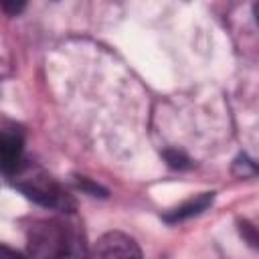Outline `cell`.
<instances>
[{
  "mask_svg": "<svg viewBox=\"0 0 259 259\" xmlns=\"http://www.w3.org/2000/svg\"><path fill=\"white\" fill-rule=\"evenodd\" d=\"M2 8H4V12L8 14V16H16V14H20L22 10H24V2H10V0H6L4 4H2Z\"/></svg>",
  "mask_w": 259,
  "mask_h": 259,
  "instance_id": "30bf717a",
  "label": "cell"
},
{
  "mask_svg": "<svg viewBox=\"0 0 259 259\" xmlns=\"http://www.w3.org/2000/svg\"><path fill=\"white\" fill-rule=\"evenodd\" d=\"M6 180L20 194H24L28 200L36 202L38 206L57 210L61 214H73V210H75V198L45 168H40L32 162H22L20 168Z\"/></svg>",
  "mask_w": 259,
  "mask_h": 259,
  "instance_id": "7a4b0ae2",
  "label": "cell"
},
{
  "mask_svg": "<svg viewBox=\"0 0 259 259\" xmlns=\"http://www.w3.org/2000/svg\"><path fill=\"white\" fill-rule=\"evenodd\" d=\"M26 251L28 259H89L83 229L71 214L30 221Z\"/></svg>",
  "mask_w": 259,
  "mask_h": 259,
  "instance_id": "6da1fadb",
  "label": "cell"
},
{
  "mask_svg": "<svg viewBox=\"0 0 259 259\" xmlns=\"http://www.w3.org/2000/svg\"><path fill=\"white\" fill-rule=\"evenodd\" d=\"M233 170H235V174H237V176L247 178V176L257 174V172H259V166H255V164H253L251 160H247V158H239V160L235 162Z\"/></svg>",
  "mask_w": 259,
  "mask_h": 259,
  "instance_id": "ba28073f",
  "label": "cell"
},
{
  "mask_svg": "<svg viewBox=\"0 0 259 259\" xmlns=\"http://www.w3.org/2000/svg\"><path fill=\"white\" fill-rule=\"evenodd\" d=\"M253 12H255V18H257V24H259V4L253 6Z\"/></svg>",
  "mask_w": 259,
  "mask_h": 259,
  "instance_id": "7c38bea8",
  "label": "cell"
},
{
  "mask_svg": "<svg viewBox=\"0 0 259 259\" xmlns=\"http://www.w3.org/2000/svg\"><path fill=\"white\" fill-rule=\"evenodd\" d=\"M89 259H144V257L134 237L121 231H107L93 245Z\"/></svg>",
  "mask_w": 259,
  "mask_h": 259,
  "instance_id": "3957f363",
  "label": "cell"
},
{
  "mask_svg": "<svg viewBox=\"0 0 259 259\" xmlns=\"http://www.w3.org/2000/svg\"><path fill=\"white\" fill-rule=\"evenodd\" d=\"M212 200H214V192H202V194H196L194 198H190V200H186V202H182V204L170 208L168 212H164L162 219H164L166 223H170V225L188 221V219H192V217L202 214L208 206H212Z\"/></svg>",
  "mask_w": 259,
  "mask_h": 259,
  "instance_id": "5b68a950",
  "label": "cell"
},
{
  "mask_svg": "<svg viewBox=\"0 0 259 259\" xmlns=\"http://www.w3.org/2000/svg\"><path fill=\"white\" fill-rule=\"evenodd\" d=\"M0 259H26V257H24L22 253L10 249L8 245H2V247H0Z\"/></svg>",
  "mask_w": 259,
  "mask_h": 259,
  "instance_id": "8fae6325",
  "label": "cell"
},
{
  "mask_svg": "<svg viewBox=\"0 0 259 259\" xmlns=\"http://www.w3.org/2000/svg\"><path fill=\"white\" fill-rule=\"evenodd\" d=\"M75 182H77V186L81 188V190H85V192H89L91 196H99L97 192H101L103 196H107V192L99 186V184H93L89 178H85V176H75Z\"/></svg>",
  "mask_w": 259,
  "mask_h": 259,
  "instance_id": "9c48e42d",
  "label": "cell"
},
{
  "mask_svg": "<svg viewBox=\"0 0 259 259\" xmlns=\"http://www.w3.org/2000/svg\"><path fill=\"white\" fill-rule=\"evenodd\" d=\"M164 158H166L168 166H172L176 170H184V168H190L192 166L190 160H188V156L184 152H178V150H166L164 152Z\"/></svg>",
  "mask_w": 259,
  "mask_h": 259,
  "instance_id": "52a82bcc",
  "label": "cell"
},
{
  "mask_svg": "<svg viewBox=\"0 0 259 259\" xmlns=\"http://www.w3.org/2000/svg\"><path fill=\"white\" fill-rule=\"evenodd\" d=\"M237 229H239L241 239H245V243L251 249L259 251V229L255 225H251L249 221H237Z\"/></svg>",
  "mask_w": 259,
  "mask_h": 259,
  "instance_id": "8992f818",
  "label": "cell"
},
{
  "mask_svg": "<svg viewBox=\"0 0 259 259\" xmlns=\"http://www.w3.org/2000/svg\"><path fill=\"white\" fill-rule=\"evenodd\" d=\"M22 146H24L22 130L16 125H4L2 138H0V156H2V174L6 178L12 176L24 162Z\"/></svg>",
  "mask_w": 259,
  "mask_h": 259,
  "instance_id": "277c9868",
  "label": "cell"
}]
</instances>
